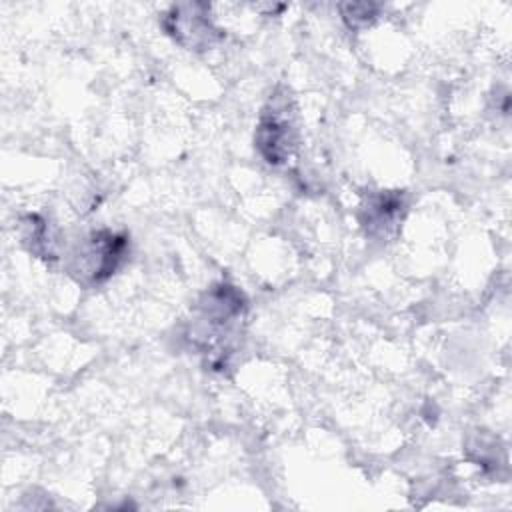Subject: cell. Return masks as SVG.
I'll list each match as a JSON object with an SVG mask.
<instances>
[{
  "label": "cell",
  "instance_id": "6da1fadb",
  "mask_svg": "<svg viewBox=\"0 0 512 512\" xmlns=\"http://www.w3.org/2000/svg\"><path fill=\"white\" fill-rule=\"evenodd\" d=\"M256 144L270 164H280L290 158V152L294 148V128L286 110V102H272L270 108L264 112L258 124Z\"/></svg>",
  "mask_w": 512,
  "mask_h": 512
},
{
  "label": "cell",
  "instance_id": "7a4b0ae2",
  "mask_svg": "<svg viewBox=\"0 0 512 512\" xmlns=\"http://www.w3.org/2000/svg\"><path fill=\"white\" fill-rule=\"evenodd\" d=\"M124 238H118L112 232L94 234L88 248L82 252V266L92 280H102L110 276L120 258L124 256Z\"/></svg>",
  "mask_w": 512,
  "mask_h": 512
},
{
  "label": "cell",
  "instance_id": "3957f363",
  "mask_svg": "<svg viewBox=\"0 0 512 512\" xmlns=\"http://www.w3.org/2000/svg\"><path fill=\"white\" fill-rule=\"evenodd\" d=\"M170 20L174 22V26L170 28V32L174 34V38L190 48H206L212 44L214 40V28L210 26V22L200 16V14H188V16H170Z\"/></svg>",
  "mask_w": 512,
  "mask_h": 512
},
{
  "label": "cell",
  "instance_id": "277c9868",
  "mask_svg": "<svg viewBox=\"0 0 512 512\" xmlns=\"http://www.w3.org/2000/svg\"><path fill=\"white\" fill-rule=\"evenodd\" d=\"M400 208H402V202L398 196H380L366 208L368 210L366 224L370 226V230L380 226H390L398 220Z\"/></svg>",
  "mask_w": 512,
  "mask_h": 512
}]
</instances>
